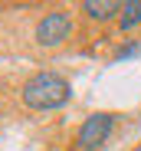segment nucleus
Segmentation results:
<instances>
[{
  "label": "nucleus",
  "instance_id": "nucleus-6",
  "mask_svg": "<svg viewBox=\"0 0 141 151\" xmlns=\"http://www.w3.org/2000/svg\"><path fill=\"white\" fill-rule=\"evenodd\" d=\"M138 53H141V43H128V46L118 49V59H131V56H138Z\"/></svg>",
  "mask_w": 141,
  "mask_h": 151
},
{
  "label": "nucleus",
  "instance_id": "nucleus-5",
  "mask_svg": "<svg viewBox=\"0 0 141 151\" xmlns=\"http://www.w3.org/2000/svg\"><path fill=\"white\" fill-rule=\"evenodd\" d=\"M138 23H141V0H125V4H122V13H118L122 33H125V30H135Z\"/></svg>",
  "mask_w": 141,
  "mask_h": 151
},
{
  "label": "nucleus",
  "instance_id": "nucleus-3",
  "mask_svg": "<svg viewBox=\"0 0 141 151\" xmlns=\"http://www.w3.org/2000/svg\"><path fill=\"white\" fill-rule=\"evenodd\" d=\"M69 33H72V17L66 10H53L36 23V43L39 46H59Z\"/></svg>",
  "mask_w": 141,
  "mask_h": 151
},
{
  "label": "nucleus",
  "instance_id": "nucleus-4",
  "mask_svg": "<svg viewBox=\"0 0 141 151\" xmlns=\"http://www.w3.org/2000/svg\"><path fill=\"white\" fill-rule=\"evenodd\" d=\"M82 10L89 20H112L115 13H122V4L118 0H85Z\"/></svg>",
  "mask_w": 141,
  "mask_h": 151
},
{
  "label": "nucleus",
  "instance_id": "nucleus-1",
  "mask_svg": "<svg viewBox=\"0 0 141 151\" xmlns=\"http://www.w3.org/2000/svg\"><path fill=\"white\" fill-rule=\"evenodd\" d=\"M69 95H72V89L59 72H36L33 79L23 82V102L36 112H49V109L66 105Z\"/></svg>",
  "mask_w": 141,
  "mask_h": 151
},
{
  "label": "nucleus",
  "instance_id": "nucleus-2",
  "mask_svg": "<svg viewBox=\"0 0 141 151\" xmlns=\"http://www.w3.org/2000/svg\"><path fill=\"white\" fill-rule=\"evenodd\" d=\"M112 128H115V115H108V112H95V115H89L85 122H82V128H79V148L82 151H99L105 141H108V135H112Z\"/></svg>",
  "mask_w": 141,
  "mask_h": 151
}]
</instances>
